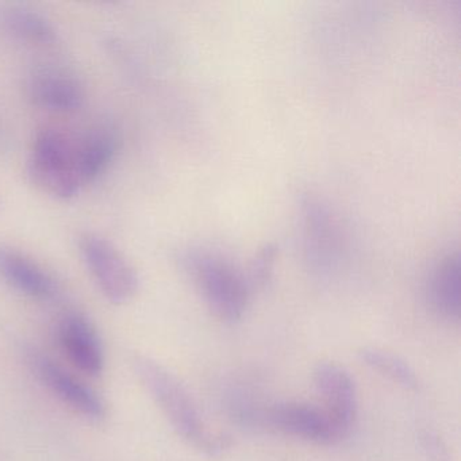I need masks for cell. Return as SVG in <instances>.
<instances>
[{"mask_svg":"<svg viewBox=\"0 0 461 461\" xmlns=\"http://www.w3.org/2000/svg\"><path fill=\"white\" fill-rule=\"evenodd\" d=\"M183 261L210 310L223 322H237L247 309L249 294L244 277L222 258L201 250L185 253Z\"/></svg>","mask_w":461,"mask_h":461,"instance_id":"obj_3","label":"cell"},{"mask_svg":"<svg viewBox=\"0 0 461 461\" xmlns=\"http://www.w3.org/2000/svg\"><path fill=\"white\" fill-rule=\"evenodd\" d=\"M360 358L366 366L406 390H417L420 380L414 369L399 356L379 348H364Z\"/></svg>","mask_w":461,"mask_h":461,"instance_id":"obj_14","label":"cell"},{"mask_svg":"<svg viewBox=\"0 0 461 461\" xmlns=\"http://www.w3.org/2000/svg\"><path fill=\"white\" fill-rule=\"evenodd\" d=\"M261 420L275 430L318 445L341 439L322 409L301 402H279L264 410Z\"/></svg>","mask_w":461,"mask_h":461,"instance_id":"obj_6","label":"cell"},{"mask_svg":"<svg viewBox=\"0 0 461 461\" xmlns=\"http://www.w3.org/2000/svg\"><path fill=\"white\" fill-rule=\"evenodd\" d=\"M32 101L50 112L71 113L82 106L85 93L79 80L60 68H40L28 82Z\"/></svg>","mask_w":461,"mask_h":461,"instance_id":"obj_9","label":"cell"},{"mask_svg":"<svg viewBox=\"0 0 461 461\" xmlns=\"http://www.w3.org/2000/svg\"><path fill=\"white\" fill-rule=\"evenodd\" d=\"M315 390L322 399L323 411L344 438L357 417L358 395L349 372L333 361H321L312 372Z\"/></svg>","mask_w":461,"mask_h":461,"instance_id":"obj_5","label":"cell"},{"mask_svg":"<svg viewBox=\"0 0 461 461\" xmlns=\"http://www.w3.org/2000/svg\"><path fill=\"white\" fill-rule=\"evenodd\" d=\"M133 366L145 390L185 441L209 455H217L229 447V437L206 428L193 396L166 366L145 356L134 358Z\"/></svg>","mask_w":461,"mask_h":461,"instance_id":"obj_1","label":"cell"},{"mask_svg":"<svg viewBox=\"0 0 461 461\" xmlns=\"http://www.w3.org/2000/svg\"><path fill=\"white\" fill-rule=\"evenodd\" d=\"M59 339L75 366L88 376H99L104 369V350L93 323L71 312L59 325Z\"/></svg>","mask_w":461,"mask_h":461,"instance_id":"obj_8","label":"cell"},{"mask_svg":"<svg viewBox=\"0 0 461 461\" xmlns=\"http://www.w3.org/2000/svg\"><path fill=\"white\" fill-rule=\"evenodd\" d=\"M429 306L445 320H458L461 312L457 260H447L431 274L426 287Z\"/></svg>","mask_w":461,"mask_h":461,"instance_id":"obj_11","label":"cell"},{"mask_svg":"<svg viewBox=\"0 0 461 461\" xmlns=\"http://www.w3.org/2000/svg\"><path fill=\"white\" fill-rule=\"evenodd\" d=\"M32 182L53 198L68 201L83 188L79 175V142L64 131L45 128L37 133L28 161Z\"/></svg>","mask_w":461,"mask_h":461,"instance_id":"obj_2","label":"cell"},{"mask_svg":"<svg viewBox=\"0 0 461 461\" xmlns=\"http://www.w3.org/2000/svg\"><path fill=\"white\" fill-rule=\"evenodd\" d=\"M32 364L41 382L69 409L96 422L106 418V403L90 385L69 374L47 356H33Z\"/></svg>","mask_w":461,"mask_h":461,"instance_id":"obj_7","label":"cell"},{"mask_svg":"<svg viewBox=\"0 0 461 461\" xmlns=\"http://www.w3.org/2000/svg\"><path fill=\"white\" fill-rule=\"evenodd\" d=\"M0 26L6 33L33 44H52L58 39L55 26L44 15L25 7H9L0 13Z\"/></svg>","mask_w":461,"mask_h":461,"instance_id":"obj_13","label":"cell"},{"mask_svg":"<svg viewBox=\"0 0 461 461\" xmlns=\"http://www.w3.org/2000/svg\"><path fill=\"white\" fill-rule=\"evenodd\" d=\"M118 139L114 131L99 128L79 142V175L83 187L95 182L114 160Z\"/></svg>","mask_w":461,"mask_h":461,"instance_id":"obj_12","label":"cell"},{"mask_svg":"<svg viewBox=\"0 0 461 461\" xmlns=\"http://www.w3.org/2000/svg\"><path fill=\"white\" fill-rule=\"evenodd\" d=\"M0 277L14 290L40 301H50L59 293L58 283L42 267L6 244H0Z\"/></svg>","mask_w":461,"mask_h":461,"instance_id":"obj_10","label":"cell"},{"mask_svg":"<svg viewBox=\"0 0 461 461\" xmlns=\"http://www.w3.org/2000/svg\"><path fill=\"white\" fill-rule=\"evenodd\" d=\"M422 438L423 447L434 461H449L447 460V449H445L444 445L436 434L425 433Z\"/></svg>","mask_w":461,"mask_h":461,"instance_id":"obj_15","label":"cell"},{"mask_svg":"<svg viewBox=\"0 0 461 461\" xmlns=\"http://www.w3.org/2000/svg\"><path fill=\"white\" fill-rule=\"evenodd\" d=\"M79 252L102 295L113 304H126L136 296L140 280L122 253L104 237L85 233Z\"/></svg>","mask_w":461,"mask_h":461,"instance_id":"obj_4","label":"cell"}]
</instances>
